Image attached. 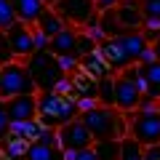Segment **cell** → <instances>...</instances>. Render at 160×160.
I'll return each mask as SVG.
<instances>
[{
    "label": "cell",
    "instance_id": "1",
    "mask_svg": "<svg viewBox=\"0 0 160 160\" xmlns=\"http://www.w3.org/2000/svg\"><path fill=\"white\" fill-rule=\"evenodd\" d=\"M80 118V107L75 96H64L59 91L38 93V120L48 128H62L64 123Z\"/></svg>",
    "mask_w": 160,
    "mask_h": 160
},
{
    "label": "cell",
    "instance_id": "2",
    "mask_svg": "<svg viewBox=\"0 0 160 160\" xmlns=\"http://www.w3.org/2000/svg\"><path fill=\"white\" fill-rule=\"evenodd\" d=\"M32 72L35 83H38V93L40 91H53L59 86V80L67 78V72L62 69V62L59 56H53L51 51H35L29 59H24Z\"/></svg>",
    "mask_w": 160,
    "mask_h": 160
},
{
    "label": "cell",
    "instance_id": "3",
    "mask_svg": "<svg viewBox=\"0 0 160 160\" xmlns=\"http://www.w3.org/2000/svg\"><path fill=\"white\" fill-rule=\"evenodd\" d=\"M19 93H38V83H35L27 62L13 59L11 64L0 67V96L11 99Z\"/></svg>",
    "mask_w": 160,
    "mask_h": 160
},
{
    "label": "cell",
    "instance_id": "4",
    "mask_svg": "<svg viewBox=\"0 0 160 160\" xmlns=\"http://www.w3.org/2000/svg\"><path fill=\"white\" fill-rule=\"evenodd\" d=\"M80 120L88 126V131L93 133V139H118V109L96 104L88 112H80Z\"/></svg>",
    "mask_w": 160,
    "mask_h": 160
},
{
    "label": "cell",
    "instance_id": "5",
    "mask_svg": "<svg viewBox=\"0 0 160 160\" xmlns=\"http://www.w3.org/2000/svg\"><path fill=\"white\" fill-rule=\"evenodd\" d=\"M128 133L133 139H139L144 147L158 144L160 142V109H155V112H142V109L128 112Z\"/></svg>",
    "mask_w": 160,
    "mask_h": 160
},
{
    "label": "cell",
    "instance_id": "6",
    "mask_svg": "<svg viewBox=\"0 0 160 160\" xmlns=\"http://www.w3.org/2000/svg\"><path fill=\"white\" fill-rule=\"evenodd\" d=\"M144 99V91L128 78L126 72H118L115 75V109L118 112H136L139 104Z\"/></svg>",
    "mask_w": 160,
    "mask_h": 160
},
{
    "label": "cell",
    "instance_id": "7",
    "mask_svg": "<svg viewBox=\"0 0 160 160\" xmlns=\"http://www.w3.org/2000/svg\"><path fill=\"white\" fill-rule=\"evenodd\" d=\"M53 8L62 13V19L69 24V27H80V29L99 13L93 0H59Z\"/></svg>",
    "mask_w": 160,
    "mask_h": 160
},
{
    "label": "cell",
    "instance_id": "8",
    "mask_svg": "<svg viewBox=\"0 0 160 160\" xmlns=\"http://www.w3.org/2000/svg\"><path fill=\"white\" fill-rule=\"evenodd\" d=\"M93 142H96L93 133L88 131V126L80 118L69 120L59 128V147L62 149H83V147H91Z\"/></svg>",
    "mask_w": 160,
    "mask_h": 160
},
{
    "label": "cell",
    "instance_id": "9",
    "mask_svg": "<svg viewBox=\"0 0 160 160\" xmlns=\"http://www.w3.org/2000/svg\"><path fill=\"white\" fill-rule=\"evenodd\" d=\"M8 35V43H11L13 53H16V59H29L38 48H35V38H32V27L24 22H16L13 27L6 29Z\"/></svg>",
    "mask_w": 160,
    "mask_h": 160
},
{
    "label": "cell",
    "instance_id": "10",
    "mask_svg": "<svg viewBox=\"0 0 160 160\" xmlns=\"http://www.w3.org/2000/svg\"><path fill=\"white\" fill-rule=\"evenodd\" d=\"M80 27H64L59 35H53L48 43V51L53 56H80Z\"/></svg>",
    "mask_w": 160,
    "mask_h": 160
},
{
    "label": "cell",
    "instance_id": "11",
    "mask_svg": "<svg viewBox=\"0 0 160 160\" xmlns=\"http://www.w3.org/2000/svg\"><path fill=\"white\" fill-rule=\"evenodd\" d=\"M6 109L11 115V123L38 118V93H19V96L6 99Z\"/></svg>",
    "mask_w": 160,
    "mask_h": 160
},
{
    "label": "cell",
    "instance_id": "12",
    "mask_svg": "<svg viewBox=\"0 0 160 160\" xmlns=\"http://www.w3.org/2000/svg\"><path fill=\"white\" fill-rule=\"evenodd\" d=\"M118 22L120 27L126 29V32H131V29H142L144 24V13H142V0H123L118 8Z\"/></svg>",
    "mask_w": 160,
    "mask_h": 160
},
{
    "label": "cell",
    "instance_id": "13",
    "mask_svg": "<svg viewBox=\"0 0 160 160\" xmlns=\"http://www.w3.org/2000/svg\"><path fill=\"white\" fill-rule=\"evenodd\" d=\"M99 51H102V56L107 59V64L112 67V72L118 75V72H123L126 67H131V59H128V53L120 48V43L115 38H107L104 43H99Z\"/></svg>",
    "mask_w": 160,
    "mask_h": 160
},
{
    "label": "cell",
    "instance_id": "14",
    "mask_svg": "<svg viewBox=\"0 0 160 160\" xmlns=\"http://www.w3.org/2000/svg\"><path fill=\"white\" fill-rule=\"evenodd\" d=\"M80 72L91 75V78H96V80L107 78V75H115L112 67L107 64V59L102 56L99 48H96V51H91V53H83V56H80Z\"/></svg>",
    "mask_w": 160,
    "mask_h": 160
},
{
    "label": "cell",
    "instance_id": "15",
    "mask_svg": "<svg viewBox=\"0 0 160 160\" xmlns=\"http://www.w3.org/2000/svg\"><path fill=\"white\" fill-rule=\"evenodd\" d=\"M115 40L120 43V48H123V51L128 53V59H131L133 64L139 62L142 51L149 46V40L144 38V32H142V29H131V32H123V35H118Z\"/></svg>",
    "mask_w": 160,
    "mask_h": 160
},
{
    "label": "cell",
    "instance_id": "16",
    "mask_svg": "<svg viewBox=\"0 0 160 160\" xmlns=\"http://www.w3.org/2000/svg\"><path fill=\"white\" fill-rule=\"evenodd\" d=\"M13 8H16V13H19V22L35 27L38 19L43 16V11L48 8V3L46 0H13Z\"/></svg>",
    "mask_w": 160,
    "mask_h": 160
},
{
    "label": "cell",
    "instance_id": "17",
    "mask_svg": "<svg viewBox=\"0 0 160 160\" xmlns=\"http://www.w3.org/2000/svg\"><path fill=\"white\" fill-rule=\"evenodd\" d=\"M24 160H64V149L56 144H46V142H29Z\"/></svg>",
    "mask_w": 160,
    "mask_h": 160
},
{
    "label": "cell",
    "instance_id": "18",
    "mask_svg": "<svg viewBox=\"0 0 160 160\" xmlns=\"http://www.w3.org/2000/svg\"><path fill=\"white\" fill-rule=\"evenodd\" d=\"M142 72H144V96L160 102V59L142 64Z\"/></svg>",
    "mask_w": 160,
    "mask_h": 160
},
{
    "label": "cell",
    "instance_id": "19",
    "mask_svg": "<svg viewBox=\"0 0 160 160\" xmlns=\"http://www.w3.org/2000/svg\"><path fill=\"white\" fill-rule=\"evenodd\" d=\"M40 131H43V123H40L38 118H32V120H16V123H11L8 136H19V139H24V142H35V139L40 136Z\"/></svg>",
    "mask_w": 160,
    "mask_h": 160
},
{
    "label": "cell",
    "instance_id": "20",
    "mask_svg": "<svg viewBox=\"0 0 160 160\" xmlns=\"http://www.w3.org/2000/svg\"><path fill=\"white\" fill-rule=\"evenodd\" d=\"M35 27H40L43 32L48 35V38H53V35H59L64 27H67V22L62 19V13H59L56 8H51V6H48L46 11H43V16L38 19V24H35Z\"/></svg>",
    "mask_w": 160,
    "mask_h": 160
},
{
    "label": "cell",
    "instance_id": "21",
    "mask_svg": "<svg viewBox=\"0 0 160 160\" xmlns=\"http://www.w3.org/2000/svg\"><path fill=\"white\" fill-rule=\"evenodd\" d=\"M120 160H144V144L131 133L120 139Z\"/></svg>",
    "mask_w": 160,
    "mask_h": 160
},
{
    "label": "cell",
    "instance_id": "22",
    "mask_svg": "<svg viewBox=\"0 0 160 160\" xmlns=\"http://www.w3.org/2000/svg\"><path fill=\"white\" fill-rule=\"evenodd\" d=\"M27 147H29V142H24L19 136H6L3 139V155H6V160H24Z\"/></svg>",
    "mask_w": 160,
    "mask_h": 160
},
{
    "label": "cell",
    "instance_id": "23",
    "mask_svg": "<svg viewBox=\"0 0 160 160\" xmlns=\"http://www.w3.org/2000/svg\"><path fill=\"white\" fill-rule=\"evenodd\" d=\"M93 149L99 160H120V139H96Z\"/></svg>",
    "mask_w": 160,
    "mask_h": 160
},
{
    "label": "cell",
    "instance_id": "24",
    "mask_svg": "<svg viewBox=\"0 0 160 160\" xmlns=\"http://www.w3.org/2000/svg\"><path fill=\"white\" fill-rule=\"evenodd\" d=\"M99 27L104 29V35H107V38H118V35L126 32V29L120 27V22H118V11H115V8L99 13Z\"/></svg>",
    "mask_w": 160,
    "mask_h": 160
},
{
    "label": "cell",
    "instance_id": "25",
    "mask_svg": "<svg viewBox=\"0 0 160 160\" xmlns=\"http://www.w3.org/2000/svg\"><path fill=\"white\" fill-rule=\"evenodd\" d=\"M99 104L104 107H115V75H107V78L99 80Z\"/></svg>",
    "mask_w": 160,
    "mask_h": 160
},
{
    "label": "cell",
    "instance_id": "26",
    "mask_svg": "<svg viewBox=\"0 0 160 160\" xmlns=\"http://www.w3.org/2000/svg\"><path fill=\"white\" fill-rule=\"evenodd\" d=\"M16 22H19V13L13 8V0H0V32H6Z\"/></svg>",
    "mask_w": 160,
    "mask_h": 160
},
{
    "label": "cell",
    "instance_id": "27",
    "mask_svg": "<svg viewBox=\"0 0 160 160\" xmlns=\"http://www.w3.org/2000/svg\"><path fill=\"white\" fill-rule=\"evenodd\" d=\"M142 32H144V38H147L149 43H155V40L160 38V19H155V16H144Z\"/></svg>",
    "mask_w": 160,
    "mask_h": 160
},
{
    "label": "cell",
    "instance_id": "28",
    "mask_svg": "<svg viewBox=\"0 0 160 160\" xmlns=\"http://www.w3.org/2000/svg\"><path fill=\"white\" fill-rule=\"evenodd\" d=\"M13 59H16V53H13L11 43H8V35H6V32H0V67L11 64Z\"/></svg>",
    "mask_w": 160,
    "mask_h": 160
},
{
    "label": "cell",
    "instance_id": "29",
    "mask_svg": "<svg viewBox=\"0 0 160 160\" xmlns=\"http://www.w3.org/2000/svg\"><path fill=\"white\" fill-rule=\"evenodd\" d=\"M8 131H11V115L6 109V99L0 96V139H6Z\"/></svg>",
    "mask_w": 160,
    "mask_h": 160
},
{
    "label": "cell",
    "instance_id": "30",
    "mask_svg": "<svg viewBox=\"0 0 160 160\" xmlns=\"http://www.w3.org/2000/svg\"><path fill=\"white\" fill-rule=\"evenodd\" d=\"M96 48H99V43L91 38V35H86L83 29H80V48H78V51H80V56H83V53H91V51H96Z\"/></svg>",
    "mask_w": 160,
    "mask_h": 160
},
{
    "label": "cell",
    "instance_id": "31",
    "mask_svg": "<svg viewBox=\"0 0 160 160\" xmlns=\"http://www.w3.org/2000/svg\"><path fill=\"white\" fill-rule=\"evenodd\" d=\"M32 38H35V48L38 51H48V43H51V38H48L46 32L40 27H32Z\"/></svg>",
    "mask_w": 160,
    "mask_h": 160
},
{
    "label": "cell",
    "instance_id": "32",
    "mask_svg": "<svg viewBox=\"0 0 160 160\" xmlns=\"http://www.w3.org/2000/svg\"><path fill=\"white\" fill-rule=\"evenodd\" d=\"M142 13L160 19V0H142Z\"/></svg>",
    "mask_w": 160,
    "mask_h": 160
},
{
    "label": "cell",
    "instance_id": "33",
    "mask_svg": "<svg viewBox=\"0 0 160 160\" xmlns=\"http://www.w3.org/2000/svg\"><path fill=\"white\" fill-rule=\"evenodd\" d=\"M72 160H99V155H96V149H93V144H91V147L75 149V158Z\"/></svg>",
    "mask_w": 160,
    "mask_h": 160
},
{
    "label": "cell",
    "instance_id": "34",
    "mask_svg": "<svg viewBox=\"0 0 160 160\" xmlns=\"http://www.w3.org/2000/svg\"><path fill=\"white\" fill-rule=\"evenodd\" d=\"M155 59H158V56H155V46L149 43V46L142 51V56H139V62H136V64H149V62H155Z\"/></svg>",
    "mask_w": 160,
    "mask_h": 160
},
{
    "label": "cell",
    "instance_id": "35",
    "mask_svg": "<svg viewBox=\"0 0 160 160\" xmlns=\"http://www.w3.org/2000/svg\"><path fill=\"white\" fill-rule=\"evenodd\" d=\"M93 3H96V11L102 13V11H109V8H118L123 0H93Z\"/></svg>",
    "mask_w": 160,
    "mask_h": 160
},
{
    "label": "cell",
    "instance_id": "36",
    "mask_svg": "<svg viewBox=\"0 0 160 160\" xmlns=\"http://www.w3.org/2000/svg\"><path fill=\"white\" fill-rule=\"evenodd\" d=\"M144 160H160V142L144 147Z\"/></svg>",
    "mask_w": 160,
    "mask_h": 160
},
{
    "label": "cell",
    "instance_id": "37",
    "mask_svg": "<svg viewBox=\"0 0 160 160\" xmlns=\"http://www.w3.org/2000/svg\"><path fill=\"white\" fill-rule=\"evenodd\" d=\"M152 46H155V56H158V59H160V38H158V40H155Z\"/></svg>",
    "mask_w": 160,
    "mask_h": 160
},
{
    "label": "cell",
    "instance_id": "38",
    "mask_svg": "<svg viewBox=\"0 0 160 160\" xmlns=\"http://www.w3.org/2000/svg\"><path fill=\"white\" fill-rule=\"evenodd\" d=\"M46 3H48V6H56V3H59V0H46Z\"/></svg>",
    "mask_w": 160,
    "mask_h": 160
},
{
    "label": "cell",
    "instance_id": "39",
    "mask_svg": "<svg viewBox=\"0 0 160 160\" xmlns=\"http://www.w3.org/2000/svg\"><path fill=\"white\" fill-rule=\"evenodd\" d=\"M158 109H160V102H158Z\"/></svg>",
    "mask_w": 160,
    "mask_h": 160
}]
</instances>
